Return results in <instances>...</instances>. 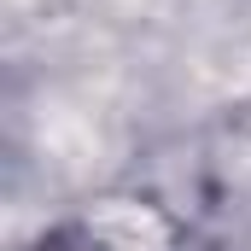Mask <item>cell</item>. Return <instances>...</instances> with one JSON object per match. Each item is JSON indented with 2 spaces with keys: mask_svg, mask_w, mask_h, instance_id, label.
Returning <instances> with one entry per match:
<instances>
[{
  "mask_svg": "<svg viewBox=\"0 0 251 251\" xmlns=\"http://www.w3.org/2000/svg\"><path fill=\"white\" fill-rule=\"evenodd\" d=\"M29 251H117L111 240H100L88 222H64V228H53V234H41Z\"/></svg>",
  "mask_w": 251,
  "mask_h": 251,
  "instance_id": "1",
  "label": "cell"
}]
</instances>
